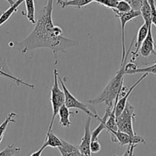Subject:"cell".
<instances>
[{
	"mask_svg": "<svg viewBox=\"0 0 156 156\" xmlns=\"http://www.w3.org/2000/svg\"><path fill=\"white\" fill-rule=\"evenodd\" d=\"M101 150V146L98 140H91L90 143V152L91 153H98Z\"/></svg>",
	"mask_w": 156,
	"mask_h": 156,
	"instance_id": "25",
	"label": "cell"
},
{
	"mask_svg": "<svg viewBox=\"0 0 156 156\" xmlns=\"http://www.w3.org/2000/svg\"><path fill=\"white\" fill-rule=\"evenodd\" d=\"M153 73V74H156V62L153 64L152 66H150L145 67V68H136V69L133 71V74H136V73Z\"/></svg>",
	"mask_w": 156,
	"mask_h": 156,
	"instance_id": "22",
	"label": "cell"
},
{
	"mask_svg": "<svg viewBox=\"0 0 156 156\" xmlns=\"http://www.w3.org/2000/svg\"><path fill=\"white\" fill-rule=\"evenodd\" d=\"M148 76V73H144L143 76H142V77L140 78V79H139V80L137 81V82H136L135 84H133L132 85L131 87H130L129 88H128V90L127 91L126 93H125V94L122 95V97L121 98H118L117 101H116V110H115V113H116V117H117V116H119V114H121V113L122 112V111L124 110V108H125V105H126V103L127 101H128V97H129L130 94L132 93V91H133V90L135 89V88L137 87V85H139V83H140L141 82H142L143 79H145V78L147 77V76Z\"/></svg>",
	"mask_w": 156,
	"mask_h": 156,
	"instance_id": "10",
	"label": "cell"
},
{
	"mask_svg": "<svg viewBox=\"0 0 156 156\" xmlns=\"http://www.w3.org/2000/svg\"><path fill=\"white\" fill-rule=\"evenodd\" d=\"M24 2V0H17V1L15 2V3H14L13 5H12L7 10L5 11V12L2 14V15L0 16V27H1L3 24H5V23L10 18V17L13 15V13L17 12L18 8L21 5V3H23Z\"/></svg>",
	"mask_w": 156,
	"mask_h": 156,
	"instance_id": "16",
	"label": "cell"
},
{
	"mask_svg": "<svg viewBox=\"0 0 156 156\" xmlns=\"http://www.w3.org/2000/svg\"><path fill=\"white\" fill-rule=\"evenodd\" d=\"M6 1H7L9 3V5H13L14 3H15V2H14L13 0H6Z\"/></svg>",
	"mask_w": 156,
	"mask_h": 156,
	"instance_id": "28",
	"label": "cell"
},
{
	"mask_svg": "<svg viewBox=\"0 0 156 156\" xmlns=\"http://www.w3.org/2000/svg\"><path fill=\"white\" fill-rule=\"evenodd\" d=\"M137 66L136 64L132 63V62H129L128 64H125V74L128 75H132L133 71L137 68Z\"/></svg>",
	"mask_w": 156,
	"mask_h": 156,
	"instance_id": "27",
	"label": "cell"
},
{
	"mask_svg": "<svg viewBox=\"0 0 156 156\" xmlns=\"http://www.w3.org/2000/svg\"><path fill=\"white\" fill-rule=\"evenodd\" d=\"M93 117L89 116L84 126V135L81 140V143L77 146L82 155H91L90 143L92 140V133L90 132V124Z\"/></svg>",
	"mask_w": 156,
	"mask_h": 156,
	"instance_id": "8",
	"label": "cell"
},
{
	"mask_svg": "<svg viewBox=\"0 0 156 156\" xmlns=\"http://www.w3.org/2000/svg\"><path fill=\"white\" fill-rule=\"evenodd\" d=\"M141 15L148 26L151 24V9L148 0H143L140 9Z\"/></svg>",
	"mask_w": 156,
	"mask_h": 156,
	"instance_id": "18",
	"label": "cell"
},
{
	"mask_svg": "<svg viewBox=\"0 0 156 156\" xmlns=\"http://www.w3.org/2000/svg\"><path fill=\"white\" fill-rule=\"evenodd\" d=\"M62 144L61 139L58 138L55 134H54L51 131H47V135H46L45 140H44V143L42 146L38 149L37 152H33L31 156H40L41 155V153L44 151V149L47 147H52V148H58Z\"/></svg>",
	"mask_w": 156,
	"mask_h": 156,
	"instance_id": "11",
	"label": "cell"
},
{
	"mask_svg": "<svg viewBox=\"0 0 156 156\" xmlns=\"http://www.w3.org/2000/svg\"><path fill=\"white\" fill-rule=\"evenodd\" d=\"M134 37L132 41L131 44L128 47L127 53H125V59L123 61H121L120 68L116 73V76L108 82L106 86L105 87L102 92L94 98L88 101V103L92 105H100V104H104L106 108L113 109V105H114L115 99L116 96L119 94H120L122 91V88H123V81H124V76H125V66L127 62V58H128V54L131 51L132 47L135 41Z\"/></svg>",
	"mask_w": 156,
	"mask_h": 156,
	"instance_id": "2",
	"label": "cell"
},
{
	"mask_svg": "<svg viewBox=\"0 0 156 156\" xmlns=\"http://www.w3.org/2000/svg\"><path fill=\"white\" fill-rule=\"evenodd\" d=\"M113 12L116 15V18H119V21H120L121 24V34H122V60L123 61L125 59V53H126V50H125V27L127 23L128 22L131 20L134 19V18H137V17L140 16L141 12L140 11L138 10H133L132 9L131 11L128 12H125V13H121V12H116V11H113Z\"/></svg>",
	"mask_w": 156,
	"mask_h": 156,
	"instance_id": "7",
	"label": "cell"
},
{
	"mask_svg": "<svg viewBox=\"0 0 156 156\" xmlns=\"http://www.w3.org/2000/svg\"><path fill=\"white\" fill-rule=\"evenodd\" d=\"M62 144L61 146L58 148L60 153L62 156H81L80 152L78 147H76L73 145L70 144V143L67 142L61 139Z\"/></svg>",
	"mask_w": 156,
	"mask_h": 156,
	"instance_id": "13",
	"label": "cell"
},
{
	"mask_svg": "<svg viewBox=\"0 0 156 156\" xmlns=\"http://www.w3.org/2000/svg\"><path fill=\"white\" fill-rule=\"evenodd\" d=\"M2 139H3V138L0 139V143H2Z\"/></svg>",
	"mask_w": 156,
	"mask_h": 156,
	"instance_id": "29",
	"label": "cell"
},
{
	"mask_svg": "<svg viewBox=\"0 0 156 156\" xmlns=\"http://www.w3.org/2000/svg\"><path fill=\"white\" fill-rule=\"evenodd\" d=\"M17 117H18V115L14 112H11L8 114L4 122L2 124H0V139L3 138V136H4V134L6 133V129H7L8 125L10 123H15V120L14 119Z\"/></svg>",
	"mask_w": 156,
	"mask_h": 156,
	"instance_id": "19",
	"label": "cell"
},
{
	"mask_svg": "<svg viewBox=\"0 0 156 156\" xmlns=\"http://www.w3.org/2000/svg\"><path fill=\"white\" fill-rule=\"evenodd\" d=\"M58 81H59V82L61 83V86H62V89L64 92V96H65V102H64V105H65L67 108H70V109L75 108V109L80 110V111L86 113V114L88 116H90V117H93V118H97V117L99 115L96 114V111L92 112L85 104L82 103V102H80V101H78L77 99L69 91L67 86H66V85L64 84V82L61 79V78L60 77L59 75H58Z\"/></svg>",
	"mask_w": 156,
	"mask_h": 156,
	"instance_id": "6",
	"label": "cell"
},
{
	"mask_svg": "<svg viewBox=\"0 0 156 156\" xmlns=\"http://www.w3.org/2000/svg\"><path fill=\"white\" fill-rule=\"evenodd\" d=\"M132 7L129 5V3L127 2L125 0H119L117 3V5L115 9H113L112 10L116 11V12H121V13H125L132 10Z\"/></svg>",
	"mask_w": 156,
	"mask_h": 156,
	"instance_id": "20",
	"label": "cell"
},
{
	"mask_svg": "<svg viewBox=\"0 0 156 156\" xmlns=\"http://www.w3.org/2000/svg\"><path fill=\"white\" fill-rule=\"evenodd\" d=\"M21 151L20 148L14 147L12 145H8L2 151L0 152V156H11V155H15Z\"/></svg>",
	"mask_w": 156,
	"mask_h": 156,
	"instance_id": "21",
	"label": "cell"
},
{
	"mask_svg": "<svg viewBox=\"0 0 156 156\" xmlns=\"http://www.w3.org/2000/svg\"><path fill=\"white\" fill-rule=\"evenodd\" d=\"M58 69H54V85L50 88V103L52 106V117L50 120V126H49L48 130L51 131L53 127L54 121L55 117L58 114L60 108L62 105H64L65 102V96L63 89L60 88L59 81H58Z\"/></svg>",
	"mask_w": 156,
	"mask_h": 156,
	"instance_id": "4",
	"label": "cell"
},
{
	"mask_svg": "<svg viewBox=\"0 0 156 156\" xmlns=\"http://www.w3.org/2000/svg\"><path fill=\"white\" fill-rule=\"evenodd\" d=\"M91 2H93L92 0H58L57 5L61 9H64L66 7H74L80 9Z\"/></svg>",
	"mask_w": 156,
	"mask_h": 156,
	"instance_id": "14",
	"label": "cell"
},
{
	"mask_svg": "<svg viewBox=\"0 0 156 156\" xmlns=\"http://www.w3.org/2000/svg\"><path fill=\"white\" fill-rule=\"evenodd\" d=\"M125 1L129 3V5H131L132 9L133 10L140 11L141 6H142V1L143 0H125Z\"/></svg>",
	"mask_w": 156,
	"mask_h": 156,
	"instance_id": "26",
	"label": "cell"
},
{
	"mask_svg": "<svg viewBox=\"0 0 156 156\" xmlns=\"http://www.w3.org/2000/svg\"><path fill=\"white\" fill-rule=\"evenodd\" d=\"M93 2H96V0H92Z\"/></svg>",
	"mask_w": 156,
	"mask_h": 156,
	"instance_id": "30",
	"label": "cell"
},
{
	"mask_svg": "<svg viewBox=\"0 0 156 156\" xmlns=\"http://www.w3.org/2000/svg\"><path fill=\"white\" fill-rule=\"evenodd\" d=\"M139 53L143 57H148L151 53L156 55V46L151 33V24L148 27V34L141 45Z\"/></svg>",
	"mask_w": 156,
	"mask_h": 156,
	"instance_id": "9",
	"label": "cell"
},
{
	"mask_svg": "<svg viewBox=\"0 0 156 156\" xmlns=\"http://www.w3.org/2000/svg\"><path fill=\"white\" fill-rule=\"evenodd\" d=\"M148 27H149V26H148L146 23H144V24L139 27V30H138L137 37H136V44H135L136 50H135L134 51L132 52V56L131 62H134V61L137 59L138 56H139V49H140L141 45H142L144 40L145 39L147 34H148Z\"/></svg>",
	"mask_w": 156,
	"mask_h": 156,
	"instance_id": "12",
	"label": "cell"
},
{
	"mask_svg": "<svg viewBox=\"0 0 156 156\" xmlns=\"http://www.w3.org/2000/svg\"><path fill=\"white\" fill-rule=\"evenodd\" d=\"M25 3L26 12H21L24 16L27 18V19L30 21L32 24H35L36 21H35V5L34 0H24Z\"/></svg>",
	"mask_w": 156,
	"mask_h": 156,
	"instance_id": "17",
	"label": "cell"
},
{
	"mask_svg": "<svg viewBox=\"0 0 156 156\" xmlns=\"http://www.w3.org/2000/svg\"><path fill=\"white\" fill-rule=\"evenodd\" d=\"M136 117L134 106L127 101L125 108L119 116L116 117V123L118 130L126 133L133 136L136 135L133 129V122Z\"/></svg>",
	"mask_w": 156,
	"mask_h": 156,
	"instance_id": "5",
	"label": "cell"
},
{
	"mask_svg": "<svg viewBox=\"0 0 156 156\" xmlns=\"http://www.w3.org/2000/svg\"><path fill=\"white\" fill-rule=\"evenodd\" d=\"M109 133L111 136V140L113 143H118L119 146H128L127 150L125 151L123 155H132L134 149L140 143L146 144L145 140L142 136L138 135H134L133 136L128 135L126 133L122 132L119 130L110 131Z\"/></svg>",
	"mask_w": 156,
	"mask_h": 156,
	"instance_id": "3",
	"label": "cell"
},
{
	"mask_svg": "<svg viewBox=\"0 0 156 156\" xmlns=\"http://www.w3.org/2000/svg\"><path fill=\"white\" fill-rule=\"evenodd\" d=\"M96 2L101 5L113 9L116 7L119 0H96Z\"/></svg>",
	"mask_w": 156,
	"mask_h": 156,
	"instance_id": "23",
	"label": "cell"
},
{
	"mask_svg": "<svg viewBox=\"0 0 156 156\" xmlns=\"http://www.w3.org/2000/svg\"><path fill=\"white\" fill-rule=\"evenodd\" d=\"M151 9V24L156 27V5L154 0H148Z\"/></svg>",
	"mask_w": 156,
	"mask_h": 156,
	"instance_id": "24",
	"label": "cell"
},
{
	"mask_svg": "<svg viewBox=\"0 0 156 156\" xmlns=\"http://www.w3.org/2000/svg\"><path fill=\"white\" fill-rule=\"evenodd\" d=\"M53 1L47 0L32 33L22 41L15 44V49L20 53L24 54L35 49L45 47L51 50L57 59L58 52L65 53L67 49L79 46L77 41L63 37L61 27L54 24L52 19Z\"/></svg>",
	"mask_w": 156,
	"mask_h": 156,
	"instance_id": "1",
	"label": "cell"
},
{
	"mask_svg": "<svg viewBox=\"0 0 156 156\" xmlns=\"http://www.w3.org/2000/svg\"><path fill=\"white\" fill-rule=\"evenodd\" d=\"M72 113L70 111V108H67L65 105H62L58 111V114L60 118V124L65 128H69L71 125V122L70 120V116Z\"/></svg>",
	"mask_w": 156,
	"mask_h": 156,
	"instance_id": "15",
	"label": "cell"
}]
</instances>
